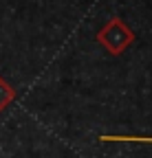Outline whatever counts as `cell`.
I'll return each mask as SVG.
<instances>
[{
  "label": "cell",
  "mask_w": 152,
  "mask_h": 158,
  "mask_svg": "<svg viewBox=\"0 0 152 158\" xmlns=\"http://www.w3.org/2000/svg\"><path fill=\"white\" fill-rule=\"evenodd\" d=\"M99 42L110 51V53H121L130 42H132V33L119 22V20H115V22H110L102 33H99Z\"/></svg>",
  "instance_id": "1"
},
{
  "label": "cell",
  "mask_w": 152,
  "mask_h": 158,
  "mask_svg": "<svg viewBox=\"0 0 152 158\" xmlns=\"http://www.w3.org/2000/svg\"><path fill=\"white\" fill-rule=\"evenodd\" d=\"M13 97H15V90H13L7 81L0 79V112H2V110L13 101Z\"/></svg>",
  "instance_id": "2"
},
{
  "label": "cell",
  "mask_w": 152,
  "mask_h": 158,
  "mask_svg": "<svg viewBox=\"0 0 152 158\" xmlns=\"http://www.w3.org/2000/svg\"><path fill=\"white\" fill-rule=\"evenodd\" d=\"M99 141H110V143H117V141H128V143H152V136H102Z\"/></svg>",
  "instance_id": "3"
}]
</instances>
